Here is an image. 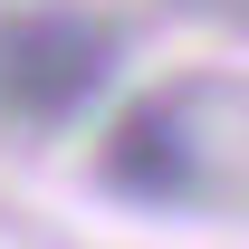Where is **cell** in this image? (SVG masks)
Returning <instances> with one entry per match:
<instances>
[{
	"label": "cell",
	"mask_w": 249,
	"mask_h": 249,
	"mask_svg": "<svg viewBox=\"0 0 249 249\" xmlns=\"http://www.w3.org/2000/svg\"><path fill=\"white\" fill-rule=\"evenodd\" d=\"M96 182L124 192V201H144V211H173V201L201 192V144L182 134L173 106H134V115H115V134H106Z\"/></svg>",
	"instance_id": "cell-2"
},
{
	"label": "cell",
	"mask_w": 249,
	"mask_h": 249,
	"mask_svg": "<svg viewBox=\"0 0 249 249\" xmlns=\"http://www.w3.org/2000/svg\"><path fill=\"white\" fill-rule=\"evenodd\" d=\"M115 77V29H96L77 10H19L0 19V115L19 124H77L96 87Z\"/></svg>",
	"instance_id": "cell-1"
}]
</instances>
